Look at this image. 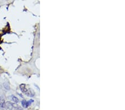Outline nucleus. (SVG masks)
Here are the masks:
<instances>
[{
	"label": "nucleus",
	"mask_w": 125,
	"mask_h": 110,
	"mask_svg": "<svg viewBox=\"0 0 125 110\" xmlns=\"http://www.w3.org/2000/svg\"><path fill=\"white\" fill-rule=\"evenodd\" d=\"M33 100H30L29 101H26L25 100H23L22 101H21V104H22V107L23 108H27L29 106H30V105H31L32 103L33 102Z\"/></svg>",
	"instance_id": "1"
},
{
	"label": "nucleus",
	"mask_w": 125,
	"mask_h": 110,
	"mask_svg": "<svg viewBox=\"0 0 125 110\" xmlns=\"http://www.w3.org/2000/svg\"><path fill=\"white\" fill-rule=\"evenodd\" d=\"M25 95H26L27 96H29V97H32L34 96V95H35V93H34V92L32 91V90L29 89L27 90V91L26 92Z\"/></svg>",
	"instance_id": "2"
},
{
	"label": "nucleus",
	"mask_w": 125,
	"mask_h": 110,
	"mask_svg": "<svg viewBox=\"0 0 125 110\" xmlns=\"http://www.w3.org/2000/svg\"><path fill=\"white\" fill-rule=\"evenodd\" d=\"M5 99L2 97H0V109H3L5 106Z\"/></svg>",
	"instance_id": "3"
},
{
	"label": "nucleus",
	"mask_w": 125,
	"mask_h": 110,
	"mask_svg": "<svg viewBox=\"0 0 125 110\" xmlns=\"http://www.w3.org/2000/svg\"><path fill=\"white\" fill-rule=\"evenodd\" d=\"M20 89H21V91L23 93H25V94L26 93V92L27 91L28 89L26 87V85H25V84H21V85H20Z\"/></svg>",
	"instance_id": "4"
},
{
	"label": "nucleus",
	"mask_w": 125,
	"mask_h": 110,
	"mask_svg": "<svg viewBox=\"0 0 125 110\" xmlns=\"http://www.w3.org/2000/svg\"><path fill=\"white\" fill-rule=\"evenodd\" d=\"M12 100L15 103H18L19 102V100L17 97H16L15 96H12Z\"/></svg>",
	"instance_id": "5"
},
{
	"label": "nucleus",
	"mask_w": 125,
	"mask_h": 110,
	"mask_svg": "<svg viewBox=\"0 0 125 110\" xmlns=\"http://www.w3.org/2000/svg\"><path fill=\"white\" fill-rule=\"evenodd\" d=\"M3 87L6 90H10V89L9 84L7 83H3Z\"/></svg>",
	"instance_id": "6"
}]
</instances>
